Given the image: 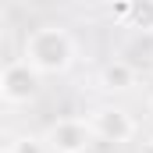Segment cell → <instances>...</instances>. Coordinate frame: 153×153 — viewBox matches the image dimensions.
Here are the masks:
<instances>
[{"label": "cell", "mask_w": 153, "mask_h": 153, "mask_svg": "<svg viewBox=\"0 0 153 153\" xmlns=\"http://www.w3.org/2000/svg\"><path fill=\"white\" fill-rule=\"evenodd\" d=\"M128 25L139 32H153V0H128Z\"/></svg>", "instance_id": "7"}, {"label": "cell", "mask_w": 153, "mask_h": 153, "mask_svg": "<svg viewBox=\"0 0 153 153\" xmlns=\"http://www.w3.org/2000/svg\"><path fill=\"white\" fill-rule=\"evenodd\" d=\"M39 71L29 64V61H11L4 71H0V96L14 107L22 103H32L39 96Z\"/></svg>", "instance_id": "2"}, {"label": "cell", "mask_w": 153, "mask_h": 153, "mask_svg": "<svg viewBox=\"0 0 153 153\" xmlns=\"http://www.w3.org/2000/svg\"><path fill=\"white\" fill-rule=\"evenodd\" d=\"M4 153H50V146H46V135L22 132V135H7L4 139Z\"/></svg>", "instance_id": "6"}, {"label": "cell", "mask_w": 153, "mask_h": 153, "mask_svg": "<svg viewBox=\"0 0 153 153\" xmlns=\"http://www.w3.org/2000/svg\"><path fill=\"white\" fill-rule=\"evenodd\" d=\"M82 4H100V0H82Z\"/></svg>", "instance_id": "9"}, {"label": "cell", "mask_w": 153, "mask_h": 153, "mask_svg": "<svg viewBox=\"0 0 153 153\" xmlns=\"http://www.w3.org/2000/svg\"><path fill=\"white\" fill-rule=\"evenodd\" d=\"M89 125H93V132H96V139H103V143H128L132 135H135V121L132 114L125 111V107H96L93 114H89Z\"/></svg>", "instance_id": "4"}, {"label": "cell", "mask_w": 153, "mask_h": 153, "mask_svg": "<svg viewBox=\"0 0 153 153\" xmlns=\"http://www.w3.org/2000/svg\"><path fill=\"white\" fill-rule=\"evenodd\" d=\"M114 18H117V22H128V0H117V7H114Z\"/></svg>", "instance_id": "8"}, {"label": "cell", "mask_w": 153, "mask_h": 153, "mask_svg": "<svg viewBox=\"0 0 153 153\" xmlns=\"http://www.w3.org/2000/svg\"><path fill=\"white\" fill-rule=\"evenodd\" d=\"M22 61H29L39 75H61L75 61V39L61 25H39L22 43Z\"/></svg>", "instance_id": "1"}, {"label": "cell", "mask_w": 153, "mask_h": 153, "mask_svg": "<svg viewBox=\"0 0 153 153\" xmlns=\"http://www.w3.org/2000/svg\"><path fill=\"white\" fill-rule=\"evenodd\" d=\"M100 85L107 93H128L135 85V68L128 61H111L103 71H100Z\"/></svg>", "instance_id": "5"}, {"label": "cell", "mask_w": 153, "mask_h": 153, "mask_svg": "<svg viewBox=\"0 0 153 153\" xmlns=\"http://www.w3.org/2000/svg\"><path fill=\"white\" fill-rule=\"evenodd\" d=\"M93 125L82 117H57L46 128V146L50 153H85L93 146Z\"/></svg>", "instance_id": "3"}]
</instances>
